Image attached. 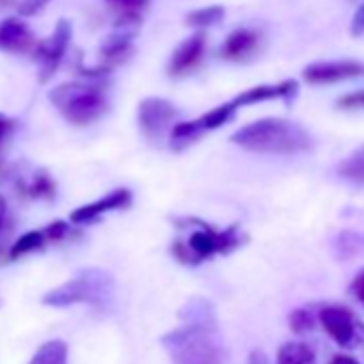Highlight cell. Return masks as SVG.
<instances>
[{
	"mask_svg": "<svg viewBox=\"0 0 364 364\" xmlns=\"http://www.w3.org/2000/svg\"><path fill=\"white\" fill-rule=\"evenodd\" d=\"M232 141L251 152L300 154L315 148L313 135L298 122L285 118H262L232 135Z\"/></svg>",
	"mask_w": 364,
	"mask_h": 364,
	"instance_id": "obj_1",
	"label": "cell"
},
{
	"mask_svg": "<svg viewBox=\"0 0 364 364\" xmlns=\"http://www.w3.org/2000/svg\"><path fill=\"white\" fill-rule=\"evenodd\" d=\"M173 364H223L225 347L217 328L189 326L176 328L161 338Z\"/></svg>",
	"mask_w": 364,
	"mask_h": 364,
	"instance_id": "obj_2",
	"label": "cell"
},
{
	"mask_svg": "<svg viewBox=\"0 0 364 364\" xmlns=\"http://www.w3.org/2000/svg\"><path fill=\"white\" fill-rule=\"evenodd\" d=\"M114 298V277L101 268L80 270L73 279L58 285L56 289L43 296L48 306H71V304H95L107 306Z\"/></svg>",
	"mask_w": 364,
	"mask_h": 364,
	"instance_id": "obj_3",
	"label": "cell"
},
{
	"mask_svg": "<svg viewBox=\"0 0 364 364\" xmlns=\"http://www.w3.org/2000/svg\"><path fill=\"white\" fill-rule=\"evenodd\" d=\"M50 101L71 124H90L107 112V95L99 84L71 82L50 92Z\"/></svg>",
	"mask_w": 364,
	"mask_h": 364,
	"instance_id": "obj_4",
	"label": "cell"
},
{
	"mask_svg": "<svg viewBox=\"0 0 364 364\" xmlns=\"http://www.w3.org/2000/svg\"><path fill=\"white\" fill-rule=\"evenodd\" d=\"M317 319L336 345L353 349L364 343V321L351 309L343 304H323L317 311Z\"/></svg>",
	"mask_w": 364,
	"mask_h": 364,
	"instance_id": "obj_5",
	"label": "cell"
},
{
	"mask_svg": "<svg viewBox=\"0 0 364 364\" xmlns=\"http://www.w3.org/2000/svg\"><path fill=\"white\" fill-rule=\"evenodd\" d=\"M247 240V236L240 232L238 225H230L228 230H215L206 223H200V230H196L189 240H185V245L189 247V251L193 253V257L200 262L221 253H232L234 249L242 247Z\"/></svg>",
	"mask_w": 364,
	"mask_h": 364,
	"instance_id": "obj_6",
	"label": "cell"
},
{
	"mask_svg": "<svg viewBox=\"0 0 364 364\" xmlns=\"http://www.w3.org/2000/svg\"><path fill=\"white\" fill-rule=\"evenodd\" d=\"M73 39V26L69 20H60L54 28V33L43 39V41H37L35 46V58L39 63V77L41 82H48L58 65L63 63L65 54H67V48Z\"/></svg>",
	"mask_w": 364,
	"mask_h": 364,
	"instance_id": "obj_7",
	"label": "cell"
},
{
	"mask_svg": "<svg viewBox=\"0 0 364 364\" xmlns=\"http://www.w3.org/2000/svg\"><path fill=\"white\" fill-rule=\"evenodd\" d=\"M176 116H178V109L169 101L159 99V97L144 99L137 109V122H139L144 135L150 139L161 137L169 129V124L173 122Z\"/></svg>",
	"mask_w": 364,
	"mask_h": 364,
	"instance_id": "obj_8",
	"label": "cell"
},
{
	"mask_svg": "<svg viewBox=\"0 0 364 364\" xmlns=\"http://www.w3.org/2000/svg\"><path fill=\"white\" fill-rule=\"evenodd\" d=\"M304 82L309 84H336L345 80L364 77V63L358 60H319L311 63L302 71Z\"/></svg>",
	"mask_w": 364,
	"mask_h": 364,
	"instance_id": "obj_9",
	"label": "cell"
},
{
	"mask_svg": "<svg viewBox=\"0 0 364 364\" xmlns=\"http://www.w3.org/2000/svg\"><path fill=\"white\" fill-rule=\"evenodd\" d=\"M204 52H206L204 33H196V35L187 37L173 50V54L169 58V65H167L169 75L180 77V75H187L189 71H193L198 67V63L202 60Z\"/></svg>",
	"mask_w": 364,
	"mask_h": 364,
	"instance_id": "obj_10",
	"label": "cell"
},
{
	"mask_svg": "<svg viewBox=\"0 0 364 364\" xmlns=\"http://www.w3.org/2000/svg\"><path fill=\"white\" fill-rule=\"evenodd\" d=\"M298 95V82L296 80H285L279 84H262V86H253L245 92H240L238 97L232 99L234 107H247V105H255V103H264V101H277V99H285L291 101Z\"/></svg>",
	"mask_w": 364,
	"mask_h": 364,
	"instance_id": "obj_11",
	"label": "cell"
},
{
	"mask_svg": "<svg viewBox=\"0 0 364 364\" xmlns=\"http://www.w3.org/2000/svg\"><path fill=\"white\" fill-rule=\"evenodd\" d=\"M133 196L129 189H116L112 193H107L105 198L88 204V206H82L77 208L75 213H71V223L75 225H82V223H90L95 219H99L101 215L105 213H112V210H120V208H127L131 204Z\"/></svg>",
	"mask_w": 364,
	"mask_h": 364,
	"instance_id": "obj_12",
	"label": "cell"
},
{
	"mask_svg": "<svg viewBox=\"0 0 364 364\" xmlns=\"http://www.w3.org/2000/svg\"><path fill=\"white\" fill-rule=\"evenodd\" d=\"M37 41L22 18H7L0 22V50L3 52H28Z\"/></svg>",
	"mask_w": 364,
	"mask_h": 364,
	"instance_id": "obj_13",
	"label": "cell"
},
{
	"mask_svg": "<svg viewBox=\"0 0 364 364\" xmlns=\"http://www.w3.org/2000/svg\"><path fill=\"white\" fill-rule=\"evenodd\" d=\"M135 35V26L129 22H122V26H118L116 33H112L103 43H101V56L109 63L116 65L120 60H124V56L131 52V41Z\"/></svg>",
	"mask_w": 364,
	"mask_h": 364,
	"instance_id": "obj_14",
	"label": "cell"
},
{
	"mask_svg": "<svg viewBox=\"0 0 364 364\" xmlns=\"http://www.w3.org/2000/svg\"><path fill=\"white\" fill-rule=\"evenodd\" d=\"M257 43H259V33L257 31L238 28L225 39V43L221 48V56L228 58V60H242L257 48Z\"/></svg>",
	"mask_w": 364,
	"mask_h": 364,
	"instance_id": "obj_15",
	"label": "cell"
},
{
	"mask_svg": "<svg viewBox=\"0 0 364 364\" xmlns=\"http://www.w3.org/2000/svg\"><path fill=\"white\" fill-rule=\"evenodd\" d=\"M180 319L185 323H189V326L217 328V315H215L213 302H208L206 298H200V296L187 300V304L180 309Z\"/></svg>",
	"mask_w": 364,
	"mask_h": 364,
	"instance_id": "obj_16",
	"label": "cell"
},
{
	"mask_svg": "<svg viewBox=\"0 0 364 364\" xmlns=\"http://www.w3.org/2000/svg\"><path fill=\"white\" fill-rule=\"evenodd\" d=\"M236 112H238V109L234 107V103H232V101H228V103L217 105L215 109H210V112L202 114L200 118H196V120H193V127L200 131V135H204L206 131H215V129H219V127L228 124V122L236 116Z\"/></svg>",
	"mask_w": 364,
	"mask_h": 364,
	"instance_id": "obj_17",
	"label": "cell"
},
{
	"mask_svg": "<svg viewBox=\"0 0 364 364\" xmlns=\"http://www.w3.org/2000/svg\"><path fill=\"white\" fill-rule=\"evenodd\" d=\"M336 176L347 182H353V185L364 187V144L360 148H355L353 152H349L336 165Z\"/></svg>",
	"mask_w": 364,
	"mask_h": 364,
	"instance_id": "obj_18",
	"label": "cell"
},
{
	"mask_svg": "<svg viewBox=\"0 0 364 364\" xmlns=\"http://www.w3.org/2000/svg\"><path fill=\"white\" fill-rule=\"evenodd\" d=\"M277 364H315V351L300 341L281 345L277 353Z\"/></svg>",
	"mask_w": 364,
	"mask_h": 364,
	"instance_id": "obj_19",
	"label": "cell"
},
{
	"mask_svg": "<svg viewBox=\"0 0 364 364\" xmlns=\"http://www.w3.org/2000/svg\"><path fill=\"white\" fill-rule=\"evenodd\" d=\"M69 347L65 341H48L37 349L28 364H67Z\"/></svg>",
	"mask_w": 364,
	"mask_h": 364,
	"instance_id": "obj_20",
	"label": "cell"
},
{
	"mask_svg": "<svg viewBox=\"0 0 364 364\" xmlns=\"http://www.w3.org/2000/svg\"><path fill=\"white\" fill-rule=\"evenodd\" d=\"M225 18V9L215 5V7H204L198 11H191L187 16V24L196 26V28H210L215 24H219Z\"/></svg>",
	"mask_w": 364,
	"mask_h": 364,
	"instance_id": "obj_21",
	"label": "cell"
},
{
	"mask_svg": "<svg viewBox=\"0 0 364 364\" xmlns=\"http://www.w3.org/2000/svg\"><path fill=\"white\" fill-rule=\"evenodd\" d=\"M46 245H48V240H46V236H43V230H39V232H28V234H24L18 242H14L11 251H9V257H11V259H18V257L26 255V253H33V251H37V249H43Z\"/></svg>",
	"mask_w": 364,
	"mask_h": 364,
	"instance_id": "obj_22",
	"label": "cell"
},
{
	"mask_svg": "<svg viewBox=\"0 0 364 364\" xmlns=\"http://www.w3.org/2000/svg\"><path fill=\"white\" fill-rule=\"evenodd\" d=\"M28 196H33V198H54L56 196L54 180L46 171L37 173L35 180L28 185Z\"/></svg>",
	"mask_w": 364,
	"mask_h": 364,
	"instance_id": "obj_23",
	"label": "cell"
},
{
	"mask_svg": "<svg viewBox=\"0 0 364 364\" xmlns=\"http://www.w3.org/2000/svg\"><path fill=\"white\" fill-rule=\"evenodd\" d=\"M315 319H317V315H313L309 309H296L289 315V326L294 332L302 334V332H309L315 328Z\"/></svg>",
	"mask_w": 364,
	"mask_h": 364,
	"instance_id": "obj_24",
	"label": "cell"
},
{
	"mask_svg": "<svg viewBox=\"0 0 364 364\" xmlns=\"http://www.w3.org/2000/svg\"><path fill=\"white\" fill-rule=\"evenodd\" d=\"M171 255L173 259H178L180 264H187V266H196L198 259L193 257V253L189 251V247L185 245V240H173L171 245Z\"/></svg>",
	"mask_w": 364,
	"mask_h": 364,
	"instance_id": "obj_25",
	"label": "cell"
},
{
	"mask_svg": "<svg viewBox=\"0 0 364 364\" xmlns=\"http://www.w3.org/2000/svg\"><path fill=\"white\" fill-rule=\"evenodd\" d=\"M69 232H71V228H69L65 221H54V223H50V225L43 230V236H46L48 242H58V240L67 238Z\"/></svg>",
	"mask_w": 364,
	"mask_h": 364,
	"instance_id": "obj_26",
	"label": "cell"
},
{
	"mask_svg": "<svg viewBox=\"0 0 364 364\" xmlns=\"http://www.w3.org/2000/svg\"><path fill=\"white\" fill-rule=\"evenodd\" d=\"M336 107L338 109H364V90L349 92V95L341 97L336 101Z\"/></svg>",
	"mask_w": 364,
	"mask_h": 364,
	"instance_id": "obj_27",
	"label": "cell"
},
{
	"mask_svg": "<svg viewBox=\"0 0 364 364\" xmlns=\"http://www.w3.org/2000/svg\"><path fill=\"white\" fill-rule=\"evenodd\" d=\"M52 3V0H22L20 3V7H18V11H20V16H37L39 11H43L48 5Z\"/></svg>",
	"mask_w": 364,
	"mask_h": 364,
	"instance_id": "obj_28",
	"label": "cell"
},
{
	"mask_svg": "<svg viewBox=\"0 0 364 364\" xmlns=\"http://www.w3.org/2000/svg\"><path fill=\"white\" fill-rule=\"evenodd\" d=\"M109 3H114L116 7L124 9L127 14H135V11H139V9L146 7L148 0H109Z\"/></svg>",
	"mask_w": 364,
	"mask_h": 364,
	"instance_id": "obj_29",
	"label": "cell"
},
{
	"mask_svg": "<svg viewBox=\"0 0 364 364\" xmlns=\"http://www.w3.org/2000/svg\"><path fill=\"white\" fill-rule=\"evenodd\" d=\"M364 33V3L353 11V18H351V35L360 37Z\"/></svg>",
	"mask_w": 364,
	"mask_h": 364,
	"instance_id": "obj_30",
	"label": "cell"
},
{
	"mask_svg": "<svg viewBox=\"0 0 364 364\" xmlns=\"http://www.w3.org/2000/svg\"><path fill=\"white\" fill-rule=\"evenodd\" d=\"M351 291H353V296L358 298V302L364 306V268L353 277V281H351Z\"/></svg>",
	"mask_w": 364,
	"mask_h": 364,
	"instance_id": "obj_31",
	"label": "cell"
},
{
	"mask_svg": "<svg viewBox=\"0 0 364 364\" xmlns=\"http://www.w3.org/2000/svg\"><path fill=\"white\" fill-rule=\"evenodd\" d=\"M328 364H360L353 355H347V353H336V355H332L330 358V362Z\"/></svg>",
	"mask_w": 364,
	"mask_h": 364,
	"instance_id": "obj_32",
	"label": "cell"
},
{
	"mask_svg": "<svg viewBox=\"0 0 364 364\" xmlns=\"http://www.w3.org/2000/svg\"><path fill=\"white\" fill-rule=\"evenodd\" d=\"M9 129H11V122H9L7 118H3V116H0V141L5 139V135L9 133Z\"/></svg>",
	"mask_w": 364,
	"mask_h": 364,
	"instance_id": "obj_33",
	"label": "cell"
},
{
	"mask_svg": "<svg viewBox=\"0 0 364 364\" xmlns=\"http://www.w3.org/2000/svg\"><path fill=\"white\" fill-rule=\"evenodd\" d=\"M3 225H5V206L0 204V230H3Z\"/></svg>",
	"mask_w": 364,
	"mask_h": 364,
	"instance_id": "obj_34",
	"label": "cell"
},
{
	"mask_svg": "<svg viewBox=\"0 0 364 364\" xmlns=\"http://www.w3.org/2000/svg\"><path fill=\"white\" fill-rule=\"evenodd\" d=\"M0 259H3V249H0Z\"/></svg>",
	"mask_w": 364,
	"mask_h": 364,
	"instance_id": "obj_35",
	"label": "cell"
},
{
	"mask_svg": "<svg viewBox=\"0 0 364 364\" xmlns=\"http://www.w3.org/2000/svg\"><path fill=\"white\" fill-rule=\"evenodd\" d=\"M0 304H3V300H0Z\"/></svg>",
	"mask_w": 364,
	"mask_h": 364,
	"instance_id": "obj_36",
	"label": "cell"
}]
</instances>
